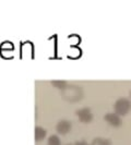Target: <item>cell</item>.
<instances>
[{
	"mask_svg": "<svg viewBox=\"0 0 131 145\" xmlns=\"http://www.w3.org/2000/svg\"><path fill=\"white\" fill-rule=\"evenodd\" d=\"M46 130L42 128V127H38L37 125L36 128H35V140H36L37 142L38 141H43L45 137H46Z\"/></svg>",
	"mask_w": 131,
	"mask_h": 145,
	"instance_id": "8992f818",
	"label": "cell"
},
{
	"mask_svg": "<svg viewBox=\"0 0 131 145\" xmlns=\"http://www.w3.org/2000/svg\"><path fill=\"white\" fill-rule=\"evenodd\" d=\"M114 109H115V112H116L118 116H124V115H127L131 109L130 101L127 99V98H119L115 103Z\"/></svg>",
	"mask_w": 131,
	"mask_h": 145,
	"instance_id": "6da1fadb",
	"label": "cell"
},
{
	"mask_svg": "<svg viewBox=\"0 0 131 145\" xmlns=\"http://www.w3.org/2000/svg\"><path fill=\"white\" fill-rule=\"evenodd\" d=\"M67 145H72V144H67Z\"/></svg>",
	"mask_w": 131,
	"mask_h": 145,
	"instance_id": "8fae6325",
	"label": "cell"
},
{
	"mask_svg": "<svg viewBox=\"0 0 131 145\" xmlns=\"http://www.w3.org/2000/svg\"><path fill=\"white\" fill-rule=\"evenodd\" d=\"M130 96H131V92H130Z\"/></svg>",
	"mask_w": 131,
	"mask_h": 145,
	"instance_id": "7c38bea8",
	"label": "cell"
},
{
	"mask_svg": "<svg viewBox=\"0 0 131 145\" xmlns=\"http://www.w3.org/2000/svg\"><path fill=\"white\" fill-rule=\"evenodd\" d=\"M77 116L79 118L81 122L83 123H88L93 119V114L90 110V108H80L77 110Z\"/></svg>",
	"mask_w": 131,
	"mask_h": 145,
	"instance_id": "7a4b0ae2",
	"label": "cell"
},
{
	"mask_svg": "<svg viewBox=\"0 0 131 145\" xmlns=\"http://www.w3.org/2000/svg\"><path fill=\"white\" fill-rule=\"evenodd\" d=\"M80 88L79 86H67L66 88H64V96L67 99L70 101H77L81 97L82 94H75V91H79Z\"/></svg>",
	"mask_w": 131,
	"mask_h": 145,
	"instance_id": "3957f363",
	"label": "cell"
},
{
	"mask_svg": "<svg viewBox=\"0 0 131 145\" xmlns=\"http://www.w3.org/2000/svg\"><path fill=\"white\" fill-rule=\"evenodd\" d=\"M51 83H52L56 87L60 88V89H64V88L67 87V83H66L65 81H52Z\"/></svg>",
	"mask_w": 131,
	"mask_h": 145,
	"instance_id": "9c48e42d",
	"label": "cell"
},
{
	"mask_svg": "<svg viewBox=\"0 0 131 145\" xmlns=\"http://www.w3.org/2000/svg\"><path fill=\"white\" fill-rule=\"evenodd\" d=\"M105 121L108 124L113 125V127H119L121 125V118L120 116H118L116 112H108L106 114L104 117Z\"/></svg>",
	"mask_w": 131,
	"mask_h": 145,
	"instance_id": "277c9868",
	"label": "cell"
},
{
	"mask_svg": "<svg viewBox=\"0 0 131 145\" xmlns=\"http://www.w3.org/2000/svg\"><path fill=\"white\" fill-rule=\"evenodd\" d=\"M47 145H60V140H59L58 135L51 134L47 140Z\"/></svg>",
	"mask_w": 131,
	"mask_h": 145,
	"instance_id": "ba28073f",
	"label": "cell"
},
{
	"mask_svg": "<svg viewBox=\"0 0 131 145\" xmlns=\"http://www.w3.org/2000/svg\"><path fill=\"white\" fill-rule=\"evenodd\" d=\"M56 130L59 134H67L71 130V122L68 120H60L56 125Z\"/></svg>",
	"mask_w": 131,
	"mask_h": 145,
	"instance_id": "5b68a950",
	"label": "cell"
},
{
	"mask_svg": "<svg viewBox=\"0 0 131 145\" xmlns=\"http://www.w3.org/2000/svg\"><path fill=\"white\" fill-rule=\"evenodd\" d=\"M74 145H88V144H87L85 141H79V142L74 143Z\"/></svg>",
	"mask_w": 131,
	"mask_h": 145,
	"instance_id": "30bf717a",
	"label": "cell"
},
{
	"mask_svg": "<svg viewBox=\"0 0 131 145\" xmlns=\"http://www.w3.org/2000/svg\"><path fill=\"white\" fill-rule=\"evenodd\" d=\"M91 145H111V142L108 138H96L93 140Z\"/></svg>",
	"mask_w": 131,
	"mask_h": 145,
	"instance_id": "52a82bcc",
	"label": "cell"
}]
</instances>
